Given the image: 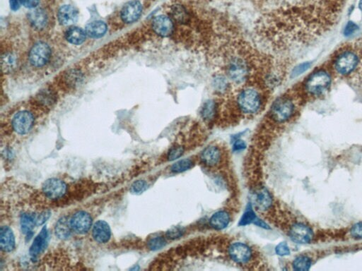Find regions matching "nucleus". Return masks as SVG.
I'll return each instance as SVG.
<instances>
[{
  "instance_id": "f257e3e1",
  "label": "nucleus",
  "mask_w": 362,
  "mask_h": 271,
  "mask_svg": "<svg viewBox=\"0 0 362 271\" xmlns=\"http://www.w3.org/2000/svg\"><path fill=\"white\" fill-rule=\"evenodd\" d=\"M240 111L246 114L257 113L261 109L263 99L258 90L252 88H247L241 90L236 99Z\"/></svg>"
},
{
  "instance_id": "f03ea898",
  "label": "nucleus",
  "mask_w": 362,
  "mask_h": 271,
  "mask_svg": "<svg viewBox=\"0 0 362 271\" xmlns=\"http://www.w3.org/2000/svg\"><path fill=\"white\" fill-rule=\"evenodd\" d=\"M331 82L330 74L324 70H319L308 78L305 81V89L310 95L319 96L328 90Z\"/></svg>"
},
{
  "instance_id": "7ed1b4c3",
  "label": "nucleus",
  "mask_w": 362,
  "mask_h": 271,
  "mask_svg": "<svg viewBox=\"0 0 362 271\" xmlns=\"http://www.w3.org/2000/svg\"><path fill=\"white\" fill-rule=\"evenodd\" d=\"M295 111L294 102L288 97L278 98L272 105L270 116L272 120L278 123H284L291 118Z\"/></svg>"
},
{
  "instance_id": "20e7f679",
  "label": "nucleus",
  "mask_w": 362,
  "mask_h": 271,
  "mask_svg": "<svg viewBox=\"0 0 362 271\" xmlns=\"http://www.w3.org/2000/svg\"><path fill=\"white\" fill-rule=\"evenodd\" d=\"M229 78L236 84L245 82L249 75V67L247 61L239 56H233L227 66Z\"/></svg>"
},
{
  "instance_id": "39448f33",
  "label": "nucleus",
  "mask_w": 362,
  "mask_h": 271,
  "mask_svg": "<svg viewBox=\"0 0 362 271\" xmlns=\"http://www.w3.org/2000/svg\"><path fill=\"white\" fill-rule=\"evenodd\" d=\"M359 63V57L355 53L347 50L343 52L335 59L334 67L339 74L346 76L355 71Z\"/></svg>"
},
{
  "instance_id": "423d86ee",
  "label": "nucleus",
  "mask_w": 362,
  "mask_h": 271,
  "mask_svg": "<svg viewBox=\"0 0 362 271\" xmlns=\"http://www.w3.org/2000/svg\"><path fill=\"white\" fill-rule=\"evenodd\" d=\"M51 57V50L49 45L40 42L35 44L30 50L29 59L30 63L36 67H43L48 63Z\"/></svg>"
},
{
  "instance_id": "0eeeda50",
  "label": "nucleus",
  "mask_w": 362,
  "mask_h": 271,
  "mask_svg": "<svg viewBox=\"0 0 362 271\" xmlns=\"http://www.w3.org/2000/svg\"><path fill=\"white\" fill-rule=\"evenodd\" d=\"M34 115L27 110L21 111L15 114L12 119V125L14 131L20 135L28 134L34 125Z\"/></svg>"
},
{
  "instance_id": "6e6552de",
  "label": "nucleus",
  "mask_w": 362,
  "mask_h": 271,
  "mask_svg": "<svg viewBox=\"0 0 362 271\" xmlns=\"http://www.w3.org/2000/svg\"><path fill=\"white\" fill-rule=\"evenodd\" d=\"M67 186L65 181L59 179L52 178L46 180L43 185L44 195L51 200H58L65 197Z\"/></svg>"
},
{
  "instance_id": "1a4fd4ad",
  "label": "nucleus",
  "mask_w": 362,
  "mask_h": 271,
  "mask_svg": "<svg viewBox=\"0 0 362 271\" xmlns=\"http://www.w3.org/2000/svg\"><path fill=\"white\" fill-rule=\"evenodd\" d=\"M230 258L239 264H247L252 258V250L244 243L235 242L229 247Z\"/></svg>"
},
{
  "instance_id": "9d476101",
  "label": "nucleus",
  "mask_w": 362,
  "mask_h": 271,
  "mask_svg": "<svg viewBox=\"0 0 362 271\" xmlns=\"http://www.w3.org/2000/svg\"><path fill=\"white\" fill-rule=\"evenodd\" d=\"M289 237L297 244H308L313 237V230L303 223H296L291 226L289 232Z\"/></svg>"
},
{
  "instance_id": "9b49d317",
  "label": "nucleus",
  "mask_w": 362,
  "mask_h": 271,
  "mask_svg": "<svg viewBox=\"0 0 362 271\" xmlns=\"http://www.w3.org/2000/svg\"><path fill=\"white\" fill-rule=\"evenodd\" d=\"M153 32L161 37H169L174 31V23L171 17L166 15H159L155 17L152 23Z\"/></svg>"
},
{
  "instance_id": "f8f14e48",
  "label": "nucleus",
  "mask_w": 362,
  "mask_h": 271,
  "mask_svg": "<svg viewBox=\"0 0 362 271\" xmlns=\"http://www.w3.org/2000/svg\"><path fill=\"white\" fill-rule=\"evenodd\" d=\"M72 228L75 233L78 234H85L89 231L92 226V216L85 211H79L76 213L71 219Z\"/></svg>"
},
{
  "instance_id": "ddd939ff",
  "label": "nucleus",
  "mask_w": 362,
  "mask_h": 271,
  "mask_svg": "<svg viewBox=\"0 0 362 271\" xmlns=\"http://www.w3.org/2000/svg\"><path fill=\"white\" fill-rule=\"evenodd\" d=\"M142 14V5L138 0H133L125 4L120 14L125 23H132L137 21Z\"/></svg>"
},
{
  "instance_id": "4468645a",
  "label": "nucleus",
  "mask_w": 362,
  "mask_h": 271,
  "mask_svg": "<svg viewBox=\"0 0 362 271\" xmlns=\"http://www.w3.org/2000/svg\"><path fill=\"white\" fill-rule=\"evenodd\" d=\"M92 235L95 242L105 244L111 237V230L109 224L104 220H98L95 224L92 230Z\"/></svg>"
},
{
  "instance_id": "2eb2a0df",
  "label": "nucleus",
  "mask_w": 362,
  "mask_h": 271,
  "mask_svg": "<svg viewBox=\"0 0 362 271\" xmlns=\"http://www.w3.org/2000/svg\"><path fill=\"white\" fill-rule=\"evenodd\" d=\"M15 237L9 227L3 225L0 230V249L4 252H11L15 249Z\"/></svg>"
},
{
  "instance_id": "dca6fc26",
  "label": "nucleus",
  "mask_w": 362,
  "mask_h": 271,
  "mask_svg": "<svg viewBox=\"0 0 362 271\" xmlns=\"http://www.w3.org/2000/svg\"><path fill=\"white\" fill-rule=\"evenodd\" d=\"M48 239V232L46 227L45 226L43 227L40 233L35 238L31 248H30V255L33 258H37L43 252V250L46 247Z\"/></svg>"
},
{
  "instance_id": "f3484780",
  "label": "nucleus",
  "mask_w": 362,
  "mask_h": 271,
  "mask_svg": "<svg viewBox=\"0 0 362 271\" xmlns=\"http://www.w3.org/2000/svg\"><path fill=\"white\" fill-rule=\"evenodd\" d=\"M78 12L71 5H64L58 11V21L64 26H70L78 19Z\"/></svg>"
},
{
  "instance_id": "a211bd4d",
  "label": "nucleus",
  "mask_w": 362,
  "mask_h": 271,
  "mask_svg": "<svg viewBox=\"0 0 362 271\" xmlns=\"http://www.w3.org/2000/svg\"><path fill=\"white\" fill-rule=\"evenodd\" d=\"M222 153L217 146L210 145L202 152V162L210 167H214L220 163Z\"/></svg>"
},
{
  "instance_id": "6ab92c4d",
  "label": "nucleus",
  "mask_w": 362,
  "mask_h": 271,
  "mask_svg": "<svg viewBox=\"0 0 362 271\" xmlns=\"http://www.w3.org/2000/svg\"><path fill=\"white\" fill-rule=\"evenodd\" d=\"M255 204L261 211L269 209L272 205V198L267 189H261L257 191L254 196Z\"/></svg>"
},
{
  "instance_id": "aec40b11",
  "label": "nucleus",
  "mask_w": 362,
  "mask_h": 271,
  "mask_svg": "<svg viewBox=\"0 0 362 271\" xmlns=\"http://www.w3.org/2000/svg\"><path fill=\"white\" fill-rule=\"evenodd\" d=\"M230 216L226 211H219L213 214L210 219V225L215 230H221L227 228L229 224Z\"/></svg>"
},
{
  "instance_id": "412c9836",
  "label": "nucleus",
  "mask_w": 362,
  "mask_h": 271,
  "mask_svg": "<svg viewBox=\"0 0 362 271\" xmlns=\"http://www.w3.org/2000/svg\"><path fill=\"white\" fill-rule=\"evenodd\" d=\"M72 228L71 222L69 220L68 217L64 216L58 220L56 223L55 232H56V236L60 239H67L70 237L73 231Z\"/></svg>"
},
{
  "instance_id": "4be33fe9",
  "label": "nucleus",
  "mask_w": 362,
  "mask_h": 271,
  "mask_svg": "<svg viewBox=\"0 0 362 271\" xmlns=\"http://www.w3.org/2000/svg\"><path fill=\"white\" fill-rule=\"evenodd\" d=\"M172 19L180 24L189 23L190 15L187 9L181 4H175L171 8Z\"/></svg>"
},
{
  "instance_id": "5701e85b",
  "label": "nucleus",
  "mask_w": 362,
  "mask_h": 271,
  "mask_svg": "<svg viewBox=\"0 0 362 271\" xmlns=\"http://www.w3.org/2000/svg\"><path fill=\"white\" fill-rule=\"evenodd\" d=\"M29 20L34 28L41 30L46 26L48 17H47L46 12L43 9H36L29 14Z\"/></svg>"
},
{
  "instance_id": "b1692460",
  "label": "nucleus",
  "mask_w": 362,
  "mask_h": 271,
  "mask_svg": "<svg viewBox=\"0 0 362 271\" xmlns=\"http://www.w3.org/2000/svg\"><path fill=\"white\" fill-rule=\"evenodd\" d=\"M107 31V26L103 21H96L89 23L86 27V34L89 37L98 38L105 35Z\"/></svg>"
},
{
  "instance_id": "393cba45",
  "label": "nucleus",
  "mask_w": 362,
  "mask_h": 271,
  "mask_svg": "<svg viewBox=\"0 0 362 271\" xmlns=\"http://www.w3.org/2000/svg\"><path fill=\"white\" fill-rule=\"evenodd\" d=\"M37 214L26 213V214L22 215L20 224H21V228L23 234L29 236L30 233H32L33 229L37 225Z\"/></svg>"
},
{
  "instance_id": "a878e982",
  "label": "nucleus",
  "mask_w": 362,
  "mask_h": 271,
  "mask_svg": "<svg viewBox=\"0 0 362 271\" xmlns=\"http://www.w3.org/2000/svg\"><path fill=\"white\" fill-rule=\"evenodd\" d=\"M86 34L80 28L72 27L66 32L65 37L69 43L73 45H80L85 41Z\"/></svg>"
},
{
  "instance_id": "bb28decb",
  "label": "nucleus",
  "mask_w": 362,
  "mask_h": 271,
  "mask_svg": "<svg viewBox=\"0 0 362 271\" xmlns=\"http://www.w3.org/2000/svg\"><path fill=\"white\" fill-rule=\"evenodd\" d=\"M17 66V57L15 53L8 51L1 55V68L4 73H10Z\"/></svg>"
},
{
  "instance_id": "cd10ccee",
  "label": "nucleus",
  "mask_w": 362,
  "mask_h": 271,
  "mask_svg": "<svg viewBox=\"0 0 362 271\" xmlns=\"http://www.w3.org/2000/svg\"><path fill=\"white\" fill-rule=\"evenodd\" d=\"M38 103L45 107H50L55 104L56 96L51 90H43L39 92L37 96Z\"/></svg>"
},
{
  "instance_id": "c85d7f7f",
  "label": "nucleus",
  "mask_w": 362,
  "mask_h": 271,
  "mask_svg": "<svg viewBox=\"0 0 362 271\" xmlns=\"http://www.w3.org/2000/svg\"><path fill=\"white\" fill-rule=\"evenodd\" d=\"M217 114V104L214 100H208L203 105L201 115L206 121H211Z\"/></svg>"
},
{
  "instance_id": "c756f323",
  "label": "nucleus",
  "mask_w": 362,
  "mask_h": 271,
  "mask_svg": "<svg viewBox=\"0 0 362 271\" xmlns=\"http://www.w3.org/2000/svg\"><path fill=\"white\" fill-rule=\"evenodd\" d=\"M312 261L309 257L300 256L293 262V268L295 271H308L311 268Z\"/></svg>"
},
{
  "instance_id": "7c9ffc66",
  "label": "nucleus",
  "mask_w": 362,
  "mask_h": 271,
  "mask_svg": "<svg viewBox=\"0 0 362 271\" xmlns=\"http://www.w3.org/2000/svg\"><path fill=\"white\" fill-rule=\"evenodd\" d=\"M65 80L67 85L74 87L77 86L82 80V73L77 70H70L66 73Z\"/></svg>"
},
{
  "instance_id": "2f4dec72",
  "label": "nucleus",
  "mask_w": 362,
  "mask_h": 271,
  "mask_svg": "<svg viewBox=\"0 0 362 271\" xmlns=\"http://www.w3.org/2000/svg\"><path fill=\"white\" fill-rule=\"evenodd\" d=\"M192 166H193V161L189 158H186V159L181 160L173 164L171 166V171L175 173H180V172L190 170L192 168Z\"/></svg>"
},
{
  "instance_id": "473e14b6",
  "label": "nucleus",
  "mask_w": 362,
  "mask_h": 271,
  "mask_svg": "<svg viewBox=\"0 0 362 271\" xmlns=\"http://www.w3.org/2000/svg\"><path fill=\"white\" fill-rule=\"evenodd\" d=\"M39 0H10V7L12 10H18L21 5L26 8H34L38 4Z\"/></svg>"
},
{
  "instance_id": "72a5a7b5",
  "label": "nucleus",
  "mask_w": 362,
  "mask_h": 271,
  "mask_svg": "<svg viewBox=\"0 0 362 271\" xmlns=\"http://www.w3.org/2000/svg\"><path fill=\"white\" fill-rule=\"evenodd\" d=\"M256 219V215L254 213L252 206L248 205L245 213L243 215L242 217L240 220L239 225L241 226H246L249 224L253 223Z\"/></svg>"
},
{
  "instance_id": "f704fd0d",
  "label": "nucleus",
  "mask_w": 362,
  "mask_h": 271,
  "mask_svg": "<svg viewBox=\"0 0 362 271\" xmlns=\"http://www.w3.org/2000/svg\"><path fill=\"white\" fill-rule=\"evenodd\" d=\"M167 244L166 239L163 236H155L151 238L147 242L149 249L152 251L161 250Z\"/></svg>"
},
{
  "instance_id": "c9c22d12",
  "label": "nucleus",
  "mask_w": 362,
  "mask_h": 271,
  "mask_svg": "<svg viewBox=\"0 0 362 271\" xmlns=\"http://www.w3.org/2000/svg\"><path fill=\"white\" fill-rule=\"evenodd\" d=\"M311 65V62H305L304 63L299 64L297 67H294V70L291 72V78H296L303 74L305 72L309 70Z\"/></svg>"
},
{
  "instance_id": "e433bc0d",
  "label": "nucleus",
  "mask_w": 362,
  "mask_h": 271,
  "mask_svg": "<svg viewBox=\"0 0 362 271\" xmlns=\"http://www.w3.org/2000/svg\"><path fill=\"white\" fill-rule=\"evenodd\" d=\"M214 86L217 91L224 93L228 89V82L223 76H218L214 80Z\"/></svg>"
},
{
  "instance_id": "4c0bfd02",
  "label": "nucleus",
  "mask_w": 362,
  "mask_h": 271,
  "mask_svg": "<svg viewBox=\"0 0 362 271\" xmlns=\"http://www.w3.org/2000/svg\"><path fill=\"white\" fill-rule=\"evenodd\" d=\"M184 153V148L182 146H174L168 153V161H173L180 158Z\"/></svg>"
},
{
  "instance_id": "58836bf2",
  "label": "nucleus",
  "mask_w": 362,
  "mask_h": 271,
  "mask_svg": "<svg viewBox=\"0 0 362 271\" xmlns=\"http://www.w3.org/2000/svg\"><path fill=\"white\" fill-rule=\"evenodd\" d=\"M358 30V25L354 21H349L347 22V24L344 26L343 34H344L345 37H349V36L354 35Z\"/></svg>"
},
{
  "instance_id": "ea45409f",
  "label": "nucleus",
  "mask_w": 362,
  "mask_h": 271,
  "mask_svg": "<svg viewBox=\"0 0 362 271\" xmlns=\"http://www.w3.org/2000/svg\"><path fill=\"white\" fill-rule=\"evenodd\" d=\"M147 188V184L143 180H138L135 182L133 183L131 186V192L134 194H139L143 192Z\"/></svg>"
},
{
  "instance_id": "a19ab883",
  "label": "nucleus",
  "mask_w": 362,
  "mask_h": 271,
  "mask_svg": "<svg viewBox=\"0 0 362 271\" xmlns=\"http://www.w3.org/2000/svg\"><path fill=\"white\" fill-rule=\"evenodd\" d=\"M275 252L280 256H288L290 254L289 246L286 242H281L276 247Z\"/></svg>"
},
{
  "instance_id": "79ce46f5",
  "label": "nucleus",
  "mask_w": 362,
  "mask_h": 271,
  "mask_svg": "<svg viewBox=\"0 0 362 271\" xmlns=\"http://www.w3.org/2000/svg\"><path fill=\"white\" fill-rule=\"evenodd\" d=\"M183 230L180 228H173L169 230L167 233V236L169 239H175L183 236Z\"/></svg>"
},
{
  "instance_id": "37998d69",
  "label": "nucleus",
  "mask_w": 362,
  "mask_h": 271,
  "mask_svg": "<svg viewBox=\"0 0 362 271\" xmlns=\"http://www.w3.org/2000/svg\"><path fill=\"white\" fill-rule=\"evenodd\" d=\"M351 235L354 238L362 239V222L356 224L351 229Z\"/></svg>"
},
{
  "instance_id": "c03bdc74",
  "label": "nucleus",
  "mask_w": 362,
  "mask_h": 271,
  "mask_svg": "<svg viewBox=\"0 0 362 271\" xmlns=\"http://www.w3.org/2000/svg\"><path fill=\"white\" fill-rule=\"evenodd\" d=\"M51 215V212L50 211H44L43 212L40 213L38 216H37V226H40V225H43L49 219Z\"/></svg>"
},
{
  "instance_id": "a18cd8bd",
  "label": "nucleus",
  "mask_w": 362,
  "mask_h": 271,
  "mask_svg": "<svg viewBox=\"0 0 362 271\" xmlns=\"http://www.w3.org/2000/svg\"><path fill=\"white\" fill-rule=\"evenodd\" d=\"M246 148H247V144L244 142V141L241 140V139H236L235 141L233 147L234 151L244 150Z\"/></svg>"
},
{
  "instance_id": "49530a36",
  "label": "nucleus",
  "mask_w": 362,
  "mask_h": 271,
  "mask_svg": "<svg viewBox=\"0 0 362 271\" xmlns=\"http://www.w3.org/2000/svg\"><path fill=\"white\" fill-rule=\"evenodd\" d=\"M253 223L255 224V225H258V226L261 227V228L269 229V226H268L266 222L263 221L261 219L258 218V217H257L256 220H255V222H254Z\"/></svg>"
},
{
  "instance_id": "de8ad7c7",
  "label": "nucleus",
  "mask_w": 362,
  "mask_h": 271,
  "mask_svg": "<svg viewBox=\"0 0 362 271\" xmlns=\"http://www.w3.org/2000/svg\"><path fill=\"white\" fill-rule=\"evenodd\" d=\"M359 9L362 12V0H359Z\"/></svg>"
}]
</instances>
